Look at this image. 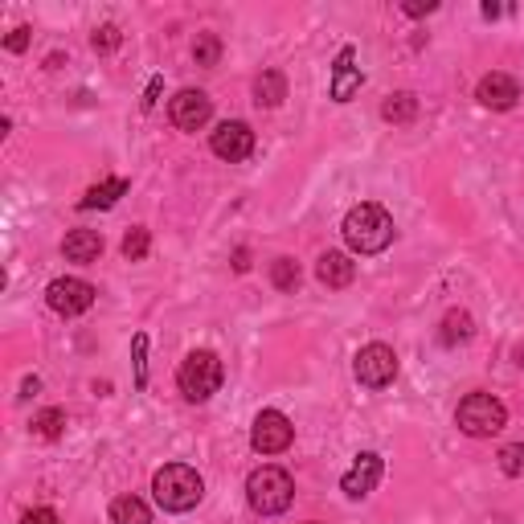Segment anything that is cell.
Here are the masks:
<instances>
[{"label":"cell","mask_w":524,"mask_h":524,"mask_svg":"<svg viewBox=\"0 0 524 524\" xmlns=\"http://www.w3.org/2000/svg\"><path fill=\"white\" fill-rule=\"evenodd\" d=\"M344 242L353 246L357 254H381V250H389V242H393V217L381 205H373V201L353 205V209H348V217H344Z\"/></svg>","instance_id":"1"},{"label":"cell","mask_w":524,"mask_h":524,"mask_svg":"<svg viewBox=\"0 0 524 524\" xmlns=\"http://www.w3.org/2000/svg\"><path fill=\"white\" fill-rule=\"evenodd\" d=\"M381 119H389V123H414V119H418V99H414L410 91L389 95V99L381 103Z\"/></svg>","instance_id":"19"},{"label":"cell","mask_w":524,"mask_h":524,"mask_svg":"<svg viewBox=\"0 0 524 524\" xmlns=\"http://www.w3.org/2000/svg\"><path fill=\"white\" fill-rule=\"evenodd\" d=\"M62 430H66V410H41L37 418H33V434H37V439H62Z\"/></svg>","instance_id":"21"},{"label":"cell","mask_w":524,"mask_h":524,"mask_svg":"<svg viewBox=\"0 0 524 524\" xmlns=\"http://www.w3.org/2000/svg\"><path fill=\"white\" fill-rule=\"evenodd\" d=\"M312 524H316V520H312Z\"/></svg>","instance_id":"33"},{"label":"cell","mask_w":524,"mask_h":524,"mask_svg":"<svg viewBox=\"0 0 524 524\" xmlns=\"http://www.w3.org/2000/svg\"><path fill=\"white\" fill-rule=\"evenodd\" d=\"M193 58H197V66H217V58H222V41H217V33H197Z\"/></svg>","instance_id":"23"},{"label":"cell","mask_w":524,"mask_h":524,"mask_svg":"<svg viewBox=\"0 0 524 524\" xmlns=\"http://www.w3.org/2000/svg\"><path fill=\"white\" fill-rule=\"evenodd\" d=\"M127 189H131V185H127L123 177H111V181H103V185H95V189H86V197L78 201V209H111Z\"/></svg>","instance_id":"17"},{"label":"cell","mask_w":524,"mask_h":524,"mask_svg":"<svg viewBox=\"0 0 524 524\" xmlns=\"http://www.w3.org/2000/svg\"><path fill=\"white\" fill-rule=\"evenodd\" d=\"M353 373L361 385L369 389H385L393 377H398V353H393L389 344H365L357 361H353Z\"/></svg>","instance_id":"7"},{"label":"cell","mask_w":524,"mask_h":524,"mask_svg":"<svg viewBox=\"0 0 524 524\" xmlns=\"http://www.w3.org/2000/svg\"><path fill=\"white\" fill-rule=\"evenodd\" d=\"M209 148H213V156L238 164V160H246V156L254 152V131H250V123H242V119H226V123L209 136Z\"/></svg>","instance_id":"9"},{"label":"cell","mask_w":524,"mask_h":524,"mask_svg":"<svg viewBox=\"0 0 524 524\" xmlns=\"http://www.w3.org/2000/svg\"><path fill=\"white\" fill-rule=\"evenodd\" d=\"M250 267V250H234V271H246Z\"/></svg>","instance_id":"32"},{"label":"cell","mask_w":524,"mask_h":524,"mask_svg":"<svg viewBox=\"0 0 524 524\" xmlns=\"http://www.w3.org/2000/svg\"><path fill=\"white\" fill-rule=\"evenodd\" d=\"M434 9H439V0H406L402 5V13H410V17H426Z\"/></svg>","instance_id":"30"},{"label":"cell","mask_w":524,"mask_h":524,"mask_svg":"<svg viewBox=\"0 0 524 524\" xmlns=\"http://www.w3.org/2000/svg\"><path fill=\"white\" fill-rule=\"evenodd\" d=\"M111 524H152V512L140 496H119L111 504Z\"/></svg>","instance_id":"18"},{"label":"cell","mask_w":524,"mask_h":524,"mask_svg":"<svg viewBox=\"0 0 524 524\" xmlns=\"http://www.w3.org/2000/svg\"><path fill=\"white\" fill-rule=\"evenodd\" d=\"M148 246H152L148 230L136 226V230H131V234L123 238V258H127V262H140V258H148Z\"/></svg>","instance_id":"24"},{"label":"cell","mask_w":524,"mask_h":524,"mask_svg":"<svg viewBox=\"0 0 524 524\" xmlns=\"http://www.w3.org/2000/svg\"><path fill=\"white\" fill-rule=\"evenodd\" d=\"M131 361H136V389H144L148 385V336L144 332L131 340Z\"/></svg>","instance_id":"25"},{"label":"cell","mask_w":524,"mask_h":524,"mask_svg":"<svg viewBox=\"0 0 524 524\" xmlns=\"http://www.w3.org/2000/svg\"><path fill=\"white\" fill-rule=\"evenodd\" d=\"M271 283H275L279 291H295V287H299V262H295V258H275Z\"/></svg>","instance_id":"22"},{"label":"cell","mask_w":524,"mask_h":524,"mask_svg":"<svg viewBox=\"0 0 524 524\" xmlns=\"http://www.w3.org/2000/svg\"><path fill=\"white\" fill-rule=\"evenodd\" d=\"M160 86H164V78H152V82H148V95H144V111H152V107H156V99H160Z\"/></svg>","instance_id":"31"},{"label":"cell","mask_w":524,"mask_h":524,"mask_svg":"<svg viewBox=\"0 0 524 524\" xmlns=\"http://www.w3.org/2000/svg\"><path fill=\"white\" fill-rule=\"evenodd\" d=\"M316 279H320L324 287L340 291V287H348V283L357 279V262L348 258V254H340V250H328V254L316 262Z\"/></svg>","instance_id":"14"},{"label":"cell","mask_w":524,"mask_h":524,"mask_svg":"<svg viewBox=\"0 0 524 524\" xmlns=\"http://www.w3.org/2000/svg\"><path fill=\"white\" fill-rule=\"evenodd\" d=\"M287 99V78L279 70H262L254 78V103L258 107H279Z\"/></svg>","instance_id":"16"},{"label":"cell","mask_w":524,"mask_h":524,"mask_svg":"<svg viewBox=\"0 0 524 524\" xmlns=\"http://www.w3.org/2000/svg\"><path fill=\"white\" fill-rule=\"evenodd\" d=\"M21 524H62L58 520V512L54 508H33V512H25V520Z\"/></svg>","instance_id":"29"},{"label":"cell","mask_w":524,"mask_h":524,"mask_svg":"<svg viewBox=\"0 0 524 524\" xmlns=\"http://www.w3.org/2000/svg\"><path fill=\"white\" fill-rule=\"evenodd\" d=\"M152 492H156V504L164 512H189V508L201 504L205 484L189 463H168V467H160L152 475Z\"/></svg>","instance_id":"2"},{"label":"cell","mask_w":524,"mask_h":524,"mask_svg":"<svg viewBox=\"0 0 524 524\" xmlns=\"http://www.w3.org/2000/svg\"><path fill=\"white\" fill-rule=\"evenodd\" d=\"M62 254L70 262H95L103 254V234L99 230H70L62 242Z\"/></svg>","instance_id":"15"},{"label":"cell","mask_w":524,"mask_h":524,"mask_svg":"<svg viewBox=\"0 0 524 524\" xmlns=\"http://www.w3.org/2000/svg\"><path fill=\"white\" fill-rule=\"evenodd\" d=\"M361 91V66H357V54L353 46H344L336 54V66H332V99L336 103H348Z\"/></svg>","instance_id":"13"},{"label":"cell","mask_w":524,"mask_h":524,"mask_svg":"<svg viewBox=\"0 0 524 524\" xmlns=\"http://www.w3.org/2000/svg\"><path fill=\"white\" fill-rule=\"evenodd\" d=\"M475 336V320L467 316V312H447V320H443V332H439V340L447 344V348H455V344H467Z\"/></svg>","instance_id":"20"},{"label":"cell","mask_w":524,"mask_h":524,"mask_svg":"<svg viewBox=\"0 0 524 524\" xmlns=\"http://www.w3.org/2000/svg\"><path fill=\"white\" fill-rule=\"evenodd\" d=\"M209 115H213V99H209L205 91H181L177 99L168 103V119L177 123L181 131H197V127H205Z\"/></svg>","instance_id":"11"},{"label":"cell","mask_w":524,"mask_h":524,"mask_svg":"<svg viewBox=\"0 0 524 524\" xmlns=\"http://www.w3.org/2000/svg\"><path fill=\"white\" fill-rule=\"evenodd\" d=\"M246 500H250V508L258 516H279L295 500V479L283 467H258L246 479Z\"/></svg>","instance_id":"3"},{"label":"cell","mask_w":524,"mask_h":524,"mask_svg":"<svg viewBox=\"0 0 524 524\" xmlns=\"http://www.w3.org/2000/svg\"><path fill=\"white\" fill-rule=\"evenodd\" d=\"M475 99L484 103V107H492V111H508L516 99H520V86H516V78L512 74H484L479 78V91H475Z\"/></svg>","instance_id":"12"},{"label":"cell","mask_w":524,"mask_h":524,"mask_svg":"<svg viewBox=\"0 0 524 524\" xmlns=\"http://www.w3.org/2000/svg\"><path fill=\"white\" fill-rule=\"evenodd\" d=\"M46 303L58 316H82V312H91L95 287L86 283V279H54L46 287Z\"/></svg>","instance_id":"8"},{"label":"cell","mask_w":524,"mask_h":524,"mask_svg":"<svg viewBox=\"0 0 524 524\" xmlns=\"http://www.w3.org/2000/svg\"><path fill=\"white\" fill-rule=\"evenodd\" d=\"M222 361H217V353H209V348H197V353L185 357L181 373H177V385L185 393V402H209L217 389H222Z\"/></svg>","instance_id":"5"},{"label":"cell","mask_w":524,"mask_h":524,"mask_svg":"<svg viewBox=\"0 0 524 524\" xmlns=\"http://www.w3.org/2000/svg\"><path fill=\"white\" fill-rule=\"evenodd\" d=\"M500 471L512 475V479L524 475V443H508V447L500 451Z\"/></svg>","instance_id":"26"},{"label":"cell","mask_w":524,"mask_h":524,"mask_svg":"<svg viewBox=\"0 0 524 524\" xmlns=\"http://www.w3.org/2000/svg\"><path fill=\"white\" fill-rule=\"evenodd\" d=\"M455 426L463 434H471V439H492V434H500L508 426V410L492 393H467L455 410Z\"/></svg>","instance_id":"4"},{"label":"cell","mask_w":524,"mask_h":524,"mask_svg":"<svg viewBox=\"0 0 524 524\" xmlns=\"http://www.w3.org/2000/svg\"><path fill=\"white\" fill-rule=\"evenodd\" d=\"M29 33H33L29 25H17V29L5 37V50H9V54H21V50L29 46Z\"/></svg>","instance_id":"28"},{"label":"cell","mask_w":524,"mask_h":524,"mask_svg":"<svg viewBox=\"0 0 524 524\" xmlns=\"http://www.w3.org/2000/svg\"><path fill=\"white\" fill-rule=\"evenodd\" d=\"M291 439H295V426L279 410H262L254 418V426H250V447L258 455H283L291 447Z\"/></svg>","instance_id":"6"},{"label":"cell","mask_w":524,"mask_h":524,"mask_svg":"<svg viewBox=\"0 0 524 524\" xmlns=\"http://www.w3.org/2000/svg\"><path fill=\"white\" fill-rule=\"evenodd\" d=\"M381 475H385L381 455L365 451V455H357V463H353V467L344 471V479H340V492H344L348 500H365V496L381 484Z\"/></svg>","instance_id":"10"},{"label":"cell","mask_w":524,"mask_h":524,"mask_svg":"<svg viewBox=\"0 0 524 524\" xmlns=\"http://www.w3.org/2000/svg\"><path fill=\"white\" fill-rule=\"evenodd\" d=\"M119 41H123L119 25H99L95 37H91V46H95V54H115V50H119Z\"/></svg>","instance_id":"27"}]
</instances>
